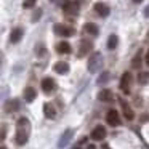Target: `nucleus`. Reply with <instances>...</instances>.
<instances>
[{
    "mask_svg": "<svg viewBox=\"0 0 149 149\" xmlns=\"http://www.w3.org/2000/svg\"><path fill=\"white\" fill-rule=\"evenodd\" d=\"M31 133V122L26 117H21L16 122V144H26Z\"/></svg>",
    "mask_w": 149,
    "mask_h": 149,
    "instance_id": "1",
    "label": "nucleus"
},
{
    "mask_svg": "<svg viewBox=\"0 0 149 149\" xmlns=\"http://www.w3.org/2000/svg\"><path fill=\"white\" fill-rule=\"evenodd\" d=\"M87 68H88V72H91V74L101 71V68H103V56H101L100 53H93V55L88 58Z\"/></svg>",
    "mask_w": 149,
    "mask_h": 149,
    "instance_id": "2",
    "label": "nucleus"
},
{
    "mask_svg": "<svg viewBox=\"0 0 149 149\" xmlns=\"http://www.w3.org/2000/svg\"><path fill=\"white\" fill-rule=\"evenodd\" d=\"M53 31H55V34L63 36V37H71V36H74V27L66 26V24H55V26H53Z\"/></svg>",
    "mask_w": 149,
    "mask_h": 149,
    "instance_id": "3",
    "label": "nucleus"
},
{
    "mask_svg": "<svg viewBox=\"0 0 149 149\" xmlns=\"http://www.w3.org/2000/svg\"><path fill=\"white\" fill-rule=\"evenodd\" d=\"M133 82V75L132 72H123V75L120 77V90L123 93H130V85Z\"/></svg>",
    "mask_w": 149,
    "mask_h": 149,
    "instance_id": "4",
    "label": "nucleus"
},
{
    "mask_svg": "<svg viewBox=\"0 0 149 149\" xmlns=\"http://www.w3.org/2000/svg\"><path fill=\"white\" fill-rule=\"evenodd\" d=\"M106 122L109 123L111 127H117V125H120V117H119V112H117L116 109L107 111V114H106Z\"/></svg>",
    "mask_w": 149,
    "mask_h": 149,
    "instance_id": "5",
    "label": "nucleus"
},
{
    "mask_svg": "<svg viewBox=\"0 0 149 149\" xmlns=\"http://www.w3.org/2000/svg\"><path fill=\"white\" fill-rule=\"evenodd\" d=\"M91 139H95V141H103L104 138H106V128H104L103 125H96L93 130H91Z\"/></svg>",
    "mask_w": 149,
    "mask_h": 149,
    "instance_id": "6",
    "label": "nucleus"
},
{
    "mask_svg": "<svg viewBox=\"0 0 149 149\" xmlns=\"http://www.w3.org/2000/svg\"><path fill=\"white\" fill-rule=\"evenodd\" d=\"M63 10H64L66 15H77L79 13V7L75 2H69V0H64V5H63Z\"/></svg>",
    "mask_w": 149,
    "mask_h": 149,
    "instance_id": "7",
    "label": "nucleus"
},
{
    "mask_svg": "<svg viewBox=\"0 0 149 149\" xmlns=\"http://www.w3.org/2000/svg\"><path fill=\"white\" fill-rule=\"evenodd\" d=\"M55 88H56V84L52 77H45L42 80V90L45 93H52V91H55Z\"/></svg>",
    "mask_w": 149,
    "mask_h": 149,
    "instance_id": "8",
    "label": "nucleus"
},
{
    "mask_svg": "<svg viewBox=\"0 0 149 149\" xmlns=\"http://www.w3.org/2000/svg\"><path fill=\"white\" fill-rule=\"evenodd\" d=\"M72 135H74V132H72L71 128H68L64 133H63V136L59 138V141H58V148H66L68 146V143L72 139Z\"/></svg>",
    "mask_w": 149,
    "mask_h": 149,
    "instance_id": "9",
    "label": "nucleus"
},
{
    "mask_svg": "<svg viewBox=\"0 0 149 149\" xmlns=\"http://www.w3.org/2000/svg\"><path fill=\"white\" fill-rule=\"evenodd\" d=\"M120 106H122V111H123V116H125V119H128V120H133V117H135V114H133V109H132V106H130V104L127 103L125 100H120Z\"/></svg>",
    "mask_w": 149,
    "mask_h": 149,
    "instance_id": "10",
    "label": "nucleus"
},
{
    "mask_svg": "<svg viewBox=\"0 0 149 149\" xmlns=\"http://www.w3.org/2000/svg\"><path fill=\"white\" fill-rule=\"evenodd\" d=\"M95 11H96L101 18H106L107 15H109L111 10H109V7H107L106 3H101V2H100V3H95Z\"/></svg>",
    "mask_w": 149,
    "mask_h": 149,
    "instance_id": "11",
    "label": "nucleus"
},
{
    "mask_svg": "<svg viewBox=\"0 0 149 149\" xmlns=\"http://www.w3.org/2000/svg\"><path fill=\"white\" fill-rule=\"evenodd\" d=\"M91 48H93V43H91L90 40H82V42H80V48H79V56L87 55L88 52H91Z\"/></svg>",
    "mask_w": 149,
    "mask_h": 149,
    "instance_id": "12",
    "label": "nucleus"
},
{
    "mask_svg": "<svg viewBox=\"0 0 149 149\" xmlns=\"http://www.w3.org/2000/svg\"><path fill=\"white\" fill-rule=\"evenodd\" d=\"M53 69H55V72H58V74H68L69 72V64L66 61H58L55 66H53Z\"/></svg>",
    "mask_w": 149,
    "mask_h": 149,
    "instance_id": "13",
    "label": "nucleus"
},
{
    "mask_svg": "<svg viewBox=\"0 0 149 149\" xmlns=\"http://www.w3.org/2000/svg\"><path fill=\"white\" fill-rule=\"evenodd\" d=\"M36 96H37V91L34 90L32 87H26V88H24V100H26L27 103H32V101L36 100Z\"/></svg>",
    "mask_w": 149,
    "mask_h": 149,
    "instance_id": "14",
    "label": "nucleus"
},
{
    "mask_svg": "<svg viewBox=\"0 0 149 149\" xmlns=\"http://www.w3.org/2000/svg\"><path fill=\"white\" fill-rule=\"evenodd\" d=\"M19 109V101L18 100H10L5 103V111L7 112H16Z\"/></svg>",
    "mask_w": 149,
    "mask_h": 149,
    "instance_id": "15",
    "label": "nucleus"
},
{
    "mask_svg": "<svg viewBox=\"0 0 149 149\" xmlns=\"http://www.w3.org/2000/svg\"><path fill=\"white\" fill-rule=\"evenodd\" d=\"M43 112H45L47 119H55L56 117V111H55V107H53V104H50V103L43 104Z\"/></svg>",
    "mask_w": 149,
    "mask_h": 149,
    "instance_id": "16",
    "label": "nucleus"
},
{
    "mask_svg": "<svg viewBox=\"0 0 149 149\" xmlns=\"http://www.w3.org/2000/svg\"><path fill=\"white\" fill-rule=\"evenodd\" d=\"M21 37H23V29L15 27V29L11 31V34H10V42L11 43H18L21 40Z\"/></svg>",
    "mask_w": 149,
    "mask_h": 149,
    "instance_id": "17",
    "label": "nucleus"
},
{
    "mask_svg": "<svg viewBox=\"0 0 149 149\" xmlns=\"http://www.w3.org/2000/svg\"><path fill=\"white\" fill-rule=\"evenodd\" d=\"M84 31L87 34H90V36H98V32H100V29H98V26L95 23H87L84 26Z\"/></svg>",
    "mask_w": 149,
    "mask_h": 149,
    "instance_id": "18",
    "label": "nucleus"
},
{
    "mask_svg": "<svg viewBox=\"0 0 149 149\" xmlns=\"http://www.w3.org/2000/svg\"><path fill=\"white\" fill-rule=\"evenodd\" d=\"M56 52H58V53H63V55H66V53H71V45H69L68 42H59L58 45H56Z\"/></svg>",
    "mask_w": 149,
    "mask_h": 149,
    "instance_id": "19",
    "label": "nucleus"
},
{
    "mask_svg": "<svg viewBox=\"0 0 149 149\" xmlns=\"http://www.w3.org/2000/svg\"><path fill=\"white\" fill-rule=\"evenodd\" d=\"M98 98H100L101 101H111V100H112V91L107 90V88H104V90H101V91H100Z\"/></svg>",
    "mask_w": 149,
    "mask_h": 149,
    "instance_id": "20",
    "label": "nucleus"
},
{
    "mask_svg": "<svg viewBox=\"0 0 149 149\" xmlns=\"http://www.w3.org/2000/svg\"><path fill=\"white\" fill-rule=\"evenodd\" d=\"M117 43H119V37L116 36V34H111L109 39H107V48L109 50H114L117 47Z\"/></svg>",
    "mask_w": 149,
    "mask_h": 149,
    "instance_id": "21",
    "label": "nucleus"
},
{
    "mask_svg": "<svg viewBox=\"0 0 149 149\" xmlns=\"http://www.w3.org/2000/svg\"><path fill=\"white\" fill-rule=\"evenodd\" d=\"M138 82L141 85H146V84H149V71H141L138 74Z\"/></svg>",
    "mask_w": 149,
    "mask_h": 149,
    "instance_id": "22",
    "label": "nucleus"
},
{
    "mask_svg": "<svg viewBox=\"0 0 149 149\" xmlns=\"http://www.w3.org/2000/svg\"><path fill=\"white\" fill-rule=\"evenodd\" d=\"M109 72H101V75L98 77V85H103V84H106L107 80H109Z\"/></svg>",
    "mask_w": 149,
    "mask_h": 149,
    "instance_id": "23",
    "label": "nucleus"
},
{
    "mask_svg": "<svg viewBox=\"0 0 149 149\" xmlns=\"http://www.w3.org/2000/svg\"><path fill=\"white\" fill-rule=\"evenodd\" d=\"M37 0H24V8H32Z\"/></svg>",
    "mask_w": 149,
    "mask_h": 149,
    "instance_id": "24",
    "label": "nucleus"
},
{
    "mask_svg": "<svg viewBox=\"0 0 149 149\" xmlns=\"http://www.w3.org/2000/svg\"><path fill=\"white\" fill-rule=\"evenodd\" d=\"M132 64L135 66V68H139V64H141V58H139V55H138V56H135V58H133Z\"/></svg>",
    "mask_w": 149,
    "mask_h": 149,
    "instance_id": "25",
    "label": "nucleus"
},
{
    "mask_svg": "<svg viewBox=\"0 0 149 149\" xmlns=\"http://www.w3.org/2000/svg\"><path fill=\"white\" fill-rule=\"evenodd\" d=\"M40 15H42V10H37V11H36V15L32 16V21H34V23L40 19Z\"/></svg>",
    "mask_w": 149,
    "mask_h": 149,
    "instance_id": "26",
    "label": "nucleus"
},
{
    "mask_svg": "<svg viewBox=\"0 0 149 149\" xmlns=\"http://www.w3.org/2000/svg\"><path fill=\"white\" fill-rule=\"evenodd\" d=\"M5 135H7V130H5V125H3V127H2V136H0V138L5 139Z\"/></svg>",
    "mask_w": 149,
    "mask_h": 149,
    "instance_id": "27",
    "label": "nucleus"
},
{
    "mask_svg": "<svg viewBox=\"0 0 149 149\" xmlns=\"http://www.w3.org/2000/svg\"><path fill=\"white\" fill-rule=\"evenodd\" d=\"M146 64L149 66V50H148V52H146Z\"/></svg>",
    "mask_w": 149,
    "mask_h": 149,
    "instance_id": "28",
    "label": "nucleus"
},
{
    "mask_svg": "<svg viewBox=\"0 0 149 149\" xmlns=\"http://www.w3.org/2000/svg\"><path fill=\"white\" fill-rule=\"evenodd\" d=\"M87 149H96V146H95V144H88Z\"/></svg>",
    "mask_w": 149,
    "mask_h": 149,
    "instance_id": "29",
    "label": "nucleus"
},
{
    "mask_svg": "<svg viewBox=\"0 0 149 149\" xmlns=\"http://www.w3.org/2000/svg\"><path fill=\"white\" fill-rule=\"evenodd\" d=\"M144 16H148V18H149V7L144 10Z\"/></svg>",
    "mask_w": 149,
    "mask_h": 149,
    "instance_id": "30",
    "label": "nucleus"
},
{
    "mask_svg": "<svg viewBox=\"0 0 149 149\" xmlns=\"http://www.w3.org/2000/svg\"><path fill=\"white\" fill-rule=\"evenodd\" d=\"M133 2H136V3H141L143 0H133Z\"/></svg>",
    "mask_w": 149,
    "mask_h": 149,
    "instance_id": "31",
    "label": "nucleus"
},
{
    "mask_svg": "<svg viewBox=\"0 0 149 149\" xmlns=\"http://www.w3.org/2000/svg\"><path fill=\"white\" fill-rule=\"evenodd\" d=\"M2 149H7V148H5V146H2Z\"/></svg>",
    "mask_w": 149,
    "mask_h": 149,
    "instance_id": "32",
    "label": "nucleus"
},
{
    "mask_svg": "<svg viewBox=\"0 0 149 149\" xmlns=\"http://www.w3.org/2000/svg\"><path fill=\"white\" fill-rule=\"evenodd\" d=\"M72 149H80V148H72Z\"/></svg>",
    "mask_w": 149,
    "mask_h": 149,
    "instance_id": "33",
    "label": "nucleus"
}]
</instances>
